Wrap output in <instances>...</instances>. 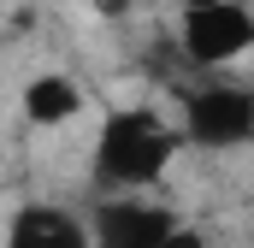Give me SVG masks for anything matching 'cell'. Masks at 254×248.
Here are the masks:
<instances>
[{
  "label": "cell",
  "mask_w": 254,
  "mask_h": 248,
  "mask_svg": "<svg viewBox=\"0 0 254 248\" xmlns=\"http://www.w3.org/2000/svg\"><path fill=\"white\" fill-rule=\"evenodd\" d=\"M178 54L195 71H225L254 54V6L249 0H195L178 12Z\"/></svg>",
  "instance_id": "cell-3"
},
{
  "label": "cell",
  "mask_w": 254,
  "mask_h": 248,
  "mask_svg": "<svg viewBox=\"0 0 254 248\" xmlns=\"http://www.w3.org/2000/svg\"><path fill=\"white\" fill-rule=\"evenodd\" d=\"M89 231H95V248H160L178 231V213L160 207L154 195H107L89 213Z\"/></svg>",
  "instance_id": "cell-4"
},
{
  "label": "cell",
  "mask_w": 254,
  "mask_h": 248,
  "mask_svg": "<svg viewBox=\"0 0 254 248\" xmlns=\"http://www.w3.org/2000/svg\"><path fill=\"white\" fill-rule=\"evenodd\" d=\"M18 107H24V119L36 124V130H65V124L83 113V89H77L65 71H42V77L24 83Z\"/></svg>",
  "instance_id": "cell-6"
},
{
  "label": "cell",
  "mask_w": 254,
  "mask_h": 248,
  "mask_svg": "<svg viewBox=\"0 0 254 248\" xmlns=\"http://www.w3.org/2000/svg\"><path fill=\"white\" fill-rule=\"evenodd\" d=\"M6 248H95V231L71 207L36 201V207H18V219L6 231Z\"/></svg>",
  "instance_id": "cell-5"
},
{
  "label": "cell",
  "mask_w": 254,
  "mask_h": 248,
  "mask_svg": "<svg viewBox=\"0 0 254 248\" xmlns=\"http://www.w3.org/2000/svg\"><path fill=\"white\" fill-rule=\"evenodd\" d=\"M184 6H195V0H184Z\"/></svg>",
  "instance_id": "cell-8"
},
{
  "label": "cell",
  "mask_w": 254,
  "mask_h": 248,
  "mask_svg": "<svg viewBox=\"0 0 254 248\" xmlns=\"http://www.w3.org/2000/svg\"><path fill=\"white\" fill-rule=\"evenodd\" d=\"M178 130H184V148H195V154H237V148H249L254 142V83H237V77L190 83Z\"/></svg>",
  "instance_id": "cell-2"
},
{
  "label": "cell",
  "mask_w": 254,
  "mask_h": 248,
  "mask_svg": "<svg viewBox=\"0 0 254 248\" xmlns=\"http://www.w3.org/2000/svg\"><path fill=\"white\" fill-rule=\"evenodd\" d=\"M160 248H207V231H201V225H184V219H178V231H172V237H166Z\"/></svg>",
  "instance_id": "cell-7"
},
{
  "label": "cell",
  "mask_w": 254,
  "mask_h": 248,
  "mask_svg": "<svg viewBox=\"0 0 254 248\" xmlns=\"http://www.w3.org/2000/svg\"><path fill=\"white\" fill-rule=\"evenodd\" d=\"M178 154H184V130L178 124H166L148 107H119L95 130L89 166H95V184L107 195H148L154 184H166Z\"/></svg>",
  "instance_id": "cell-1"
}]
</instances>
